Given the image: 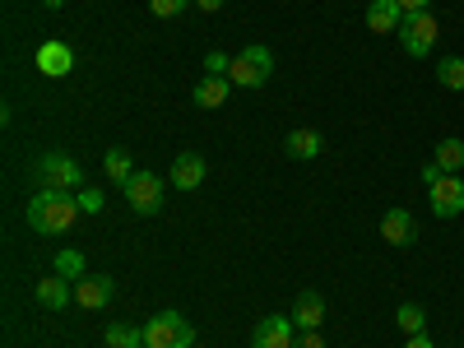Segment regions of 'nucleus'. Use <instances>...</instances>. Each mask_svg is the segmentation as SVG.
I'll return each mask as SVG.
<instances>
[{"mask_svg":"<svg viewBox=\"0 0 464 348\" xmlns=\"http://www.w3.org/2000/svg\"><path fill=\"white\" fill-rule=\"evenodd\" d=\"M80 200L65 196V190H37V196L28 200V227L33 232H43V237H56V232H70L74 218H80Z\"/></svg>","mask_w":464,"mask_h":348,"instance_id":"obj_1","label":"nucleus"},{"mask_svg":"<svg viewBox=\"0 0 464 348\" xmlns=\"http://www.w3.org/2000/svg\"><path fill=\"white\" fill-rule=\"evenodd\" d=\"M269 74H275V52L260 47V43H251L242 56H232L227 80H232V89H260Z\"/></svg>","mask_w":464,"mask_h":348,"instance_id":"obj_2","label":"nucleus"},{"mask_svg":"<svg viewBox=\"0 0 464 348\" xmlns=\"http://www.w3.org/2000/svg\"><path fill=\"white\" fill-rule=\"evenodd\" d=\"M196 343V325H186L177 312H159L144 321V348H190Z\"/></svg>","mask_w":464,"mask_h":348,"instance_id":"obj_3","label":"nucleus"},{"mask_svg":"<svg viewBox=\"0 0 464 348\" xmlns=\"http://www.w3.org/2000/svg\"><path fill=\"white\" fill-rule=\"evenodd\" d=\"M437 33H441V24H437V14H432V10H422V14H404V24H400V47H404L409 56H432Z\"/></svg>","mask_w":464,"mask_h":348,"instance_id":"obj_4","label":"nucleus"},{"mask_svg":"<svg viewBox=\"0 0 464 348\" xmlns=\"http://www.w3.org/2000/svg\"><path fill=\"white\" fill-rule=\"evenodd\" d=\"M121 190H126V200H130V209H135L140 218H149V214L163 209V177H153V172H144V168H140Z\"/></svg>","mask_w":464,"mask_h":348,"instance_id":"obj_5","label":"nucleus"},{"mask_svg":"<svg viewBox=\"0 0 464 348\" xmlns=\"http://www.w3.org/2000/svg\"><path fill=\"white\" fill-rule=\"evenodd\" d=\"M37 181H43L47 190H80V181H84V172H80V163L74 159H65V153H47L43 163H37Z\"/></svg>","mask_w":464,"mask_h":348,"instance_id":"obj_6","label":"nucleus"},{"mask_svg":"<svg viewBox=\"0 0 464 348\" xmlns=\"http://www.w3.org/2000/svg\"><path fill=\"white\" fill-rule=\"evenodd\" d=\"M428 205H432L437 218H459V214H464V177L441 172V177L428 186Z\"/></svg>","mask_w":464,"mask_h":348,"instance_id":"obj_7","label":"nucleus"},{"mask_svg":"<svg viewBox=\"0 0 464 348\" xmlns=\"http://www.w3.org/2000/svg\"><path fill=\"white\" fill-rule=\"evenodd\" d=\"M251 348H297V325L293 316H265L251 330Z\"/></svg>","mask_w":464,"mask_h":348,"instance_id":"obj_8","label":"nucleus"},{"mask_svg":"<svg viewBox=\"0 0 464 348\" xmlns=\"http://www.w3.org/2000/svg\"><path fill=\"white\" fill-rule=\"evenodd\" d=\"M381 237L391 242V246H413L418 242V223H413V214L409 209H385V218H381Z\"/></svg>","mask_w":464,"mask_h":348,"instance_id":"obj_9","label":"nucleus"},{"mask_svg":"<svg viewBox=\"0 0 464 348\" xmlns=\"http://www.w3.org/2000/svg\"><path fill=\"white\" fill-rule=\"evenodd\" d=\"M37 70L47 74V80H65V74L74 70V52L65 47V43H43L37 47V61H33Z\"/></svg>","mask_w":464,"mask_h":348,"instance_id":"obj_10","label":"nucleus"},{"mask_svg":"<svg viewBox=\"0 0 464 348\" xmlns=\"http://www.w3.org/2000/svg\"><path fill=\"white\" fill-rule=\"evenodd\" d=\"M293 325H297V330H321V325H325V297H321V293H297V302H293Z\"/></svg>","mask_w":464,"mask_h":348,"instance_id":"obj_11","label":"nucleus"},{"mask_svg":"<svg viewBox=\"0 0 464 348\" xmlns=\"http://www.w3.org/2000/svg\"><path fill=\"white\" fill-rule=\"evenodd\" d=\"M400 24H404L400 0H367V28L372 33H400Z\"/></svg>","mask_w":464,"mask_h":348,"instance_id":"obj_12","label":"nucleus"},{"mask_svg":"<svg viewBox=\"0 0 464 348\" xmlns=\"http://www.w3.org/2000/svg\"><path fill=\"white\" fill-rule=\"evenodd\" d=\"M168 177H172L177 190H196V186L205 181V159H200V153H177Z\"/></svg>","mask_w":464,"mask_h":348,"instance_id":"obj_13","label":"nucleus"},{"mask_svg":"<svg viewBox=\"0 0 464 348\" xmlns=\"http://www.w3.org/2000/svg\"><path fill=\"white\" fill-rule=\"evenodd\" d=\"M33 293H37V302H43L47 312H61L65 302H74V284H70V279H61V275L37 279V284H33Z\"/></svg>","mask_w":464,"mask_h":348,"instance_id":"obj_14","label":"nucleus"},{"mask_svg":"<svg viewBox=\"0 0 464 348\" xmlns=\"http://www.w3.org/2000/svg\"><path fill=\"white\" fill-rule=\"evenodd\" d=\"M111 293H116V284H111L107 275H98V279H80V284H74V302L89 306V312L107 306V302H111Z\"/></svg>","mask_w":464,"mask_h":348,"instance_id":"obj_15","label":"nucleus"},{"mask_svg":"<svg viewBox=\"0 0 464 348\" xmlns=\"http://www.w3.org/2000/svg\"><path fill=\"white\" fill-rule=\"evenodd\" d=\"M321 149H325V140L316 130H288V140H284V153H288V159H297V163L316 159Z\"/></svg>","mask_w":464,"mask_h":348,"instance_id":"obj_16","label":"nucleus"},{"mask_svg":"<svg viewBox=\"0 0 464 348\" xmlns=\"http://www.w3.org/2000/svg\"><path fill=\"white\" fill-rule=\"evenodd\" d=\"M232 93V80L227 74H205V80L196 84V107H223Z\"/></svg>","mask_w":464,"mask_h":348,"instance_id":"obj_17","label":"nucleus"},{"mask_svg":"<svg viewBox=\"0 0 464 348\" xmlns=\"http://www.w3.org/2000/svg\"><path fill=\"white\" fill-rule=\"evenodd\" d=\"M102 172H107V181L126 186V181L135 177V163H130V153H126V149H107V159H102Z\"/></svg>","mask_w":464,"mask_h":348,"instance_id":"obj_18","label":"nucleus"},{"mask_svg":"<svg viewBox=\"0 0 464 348\" xmlns=\"http://www.w3.org/2000/svg\"><path fill=\"white\" fill-rule=\"evenodd\" d=\"M441 172H450V177H459L464 172V140H441L437 144V159H432Z\"/></svg>","mask_w":464,"mask_h":348,"instance_id":"obj_19","label":"nucleus"},{"mask_svg":"<svg viewBox=\"0 0 464 348\" xmlns=\"http://www.w3.org/2000/svg\"><path fill=\"white\" fill-rule=\"evenodd\" d=\"M395 325L413 339V334H428V312H422L418 302H400V312H395Z\"/></svg>","mask_w":464,"mask_h":348,"instance_id":"obj_20","label":"nucleus"},{"mask_svg":"<svg viewBox=\"0 0 464 348\" xmlns=\"http://www.w3.org/2000/svg\"><path fill=\"white\" fill-rule=\"evenodd\" d=\"M102 343L107 348H144V325H107Z\"/></svg>","mask_w":464,"mask_h":348,"instance_id":"obj_21","label":"nucleus"},{"mask_svg":"<svg viewBox=\"0 0 464 348\" xmlns=\"http://www.w3.org/2000/svg\"><path fill=\"white\" fill-rule=\"evenodd\" d=\"M437 84L441 89H455V93L464 89V61L459 56H441L437 61Z\"/></svg>","mask_w":464,"mask_h":348,"instance_id":"obj_22","label":"nucleus"},{"mask_svg":"<svg viewBox=\"0 0 464 348\" xmlns=\"http://www.w3.org/2000/svg\"><path fill=\"white\" fill-rule=\"evenodd\" d=\"M56 275L70 279V284H80L84 279V251H56Z\"/></svg>","mask_w":464,"mask_h":348,"instance_id":"obj_23","label":"nucleus"},{"mask_svg":"<svg viewBox=\"0 0 464 348\" xmlns=\"http://www.w3.org/2000/svg\"><path fill=\"white\" fill-rule=\"evenodd\" d=\"M186 5H196V0H149V10L159 14V19H177Z\"/></svg>","mask_w":464,"mask_h":348,"instance_id":"obj_24","label":"nucleus"},{"mask_svg":"<svg viewBox=\"0 0 464 348\" xmlns=\"http://www.w3.org/2000/svg\"><path fill=\"white\" fill-rule=\"evenodd\" d=\"M227 70H232V56H223V52L214 47V52L205 56V74H227Z\"/></svg>","mask_w":464,"mask_h":348,"instance_id":"obj_25","label":"nucleus"},{"mask_svg":"<svg viewBox=\"0 0 464 348\" xmlns=\"http://www.w3.org/2000/svg\"><path fill=\"white\" fill-rule=\"evenodd\" d=\"M74 200H80V209H84V214H98V209H102V190H80Z\"/></svg>","mask_w":464,"mask_h":348,"instance_id":"obj_26","label":"nucleus"},{"mask_svg":"<svg viewBox=\"0 0 464 348\" xmlns=\"http://www.w3.org/2000/svg\"><path fill=\"white\" fill-rule=\"evenodd\" d=\"M297 348H325L321 330H297Z\"/></svg>","mask_w":464,"mask_h":348,"instance_id":"obj_27","label":"nucleus"},{"mask_svg":"<svg viewBox=\"0 0 464 348\" xmlns=\"http://www.w3.org/2000/svg\"><path fill=\"white\" fill-rule=\"evenodd\" d=\"M400 10L404 14H422V10H432V0H400Z\"/></svg>","mask_w":464,"mask_h":348,"instance_id":"obj_28","label":"nucleus"},{"mask_svg":"<svg viewBox=\"0 0 464 348\" xmlns=\"http://www.w3.org/2000/svg\"><path fill=\"white\" fill-rule=\"evenodd\" d=\"M404 348H437V343H432V339H428V334H413V339H409V343H404Z\"/></svg>","mask_w":464,"mask_h":348,"instance_id":"obj_29","label":"nucleus"},{"mask_svg":"<svg viewBox=\"0 0 464 348\" xmlns=\"http://www.w3.org/2000/svg\"><path fill=\"white\" fill-rule=\"evenodd\" d=\"M196 5H200L205 14H214V10H223V0H196Z\"/></svg>","mask_w":464,"mask_h":348,"instance_id":"obj_30","label":"nucleus"},{"mask_svg":"<svg viewBox=\"0 0 464 348\" xmlns=\"http://www.w3.org/2000/svg\"><path fill=\"white\" fill-rule=\"evenodd\" d=\"M47 10H61V0H47Z\"/></svg>","mask_w":464,"mask_h":348,"instance_id":"obj_31","label":"nucleus"}]
</instances>
